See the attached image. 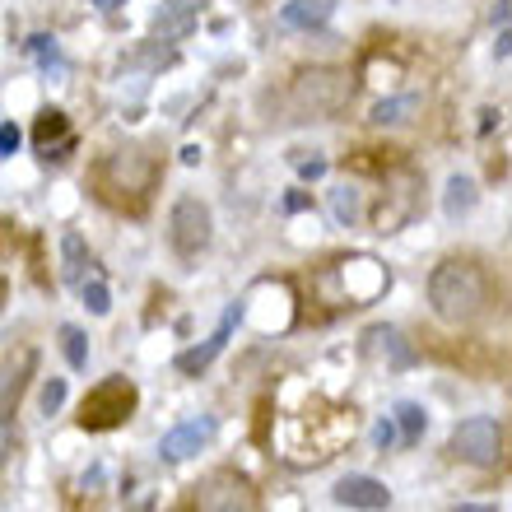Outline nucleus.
<instances>
[{
	"label": "nucleus",
	"instance_id": "obj_1",
	"mask_svg": "<svg viewBox=\"0 0 512 512\" xmlns=\"http://www.w3.org/2000/svg\"><path fill=\"white\" fill-rule=\"evenodd\" d=\"M429 303L447 326H471L489 308V280L485 270L466 256H447L429 275Z\"/></svg>",
	"mask_w": 512,
	"mask_h": 512
},
{
	"label": "nucleus",
	"instance_id": "obj_2",
	"mask_svg": "<svg viewBox=\"0 0 512 512\" xmlns=\"http://www.w3.org/2000/svg\"><path fill=\"white\" fill-rule=\"evenodd\" d=\"M350 98L354 75L340 66H308L289 84V108L298 112V122H331V117L350 108Z\"/></svg>",
	"mask_w": 512,
	"mask_h": 512
},
{
	"label": "nucleus",
	"instance_id": "obj_3",
	"mask_svg": "<svg viewBox=\"0 0 512 512\" xmlns=\"http://www.w3.org/2000/svg\"><path fill=\"white\" fill-rule=\"evenodd\" d=\"M135 405H140V391H135L131 378H108L98 382L80 405V429L89 433H108V429H122L126 419L135 415Z\"/></svg>",
	"mask_w": 512,
	"mask_h": 512
},
{
	"label": "nucleus",
	"instance_id": "obj_4",
	"mask_svg": "<svg viewBox=\"0 0 512 512\" xmlns=\"http://www.w3.org/2000/svg\"><path fill=\"white\" fill-rule=\"evenodd\" d=\"M261 499H256L252 480L243 471H210L196 485V512H256Z\"/></svg>",
	"mask_w": 512,
	"mask_h": 512
},
{
	"label": "nucleus",
	"instance_id": "obj_5",
	"mask_svg": "<svg viewBox=\"0 0 512 512\" xmlns=\"http://www.w3.org/2000/svg\"><path fill=\"white\" fill-rule=\"evenodd\" d=\"M452 457L471 461V466H499L503 461V424L489 415H471L452 429Z\"/></svg>",
	"mask_w": 512,
	"mask_h": 512
},
{
	"label": "nucleus",
	"instance_id": "obj_6",
	"mask_svg": "<svg viewBox=\"0 0 512 512\" xmlns=\"http://www.w3.org/2000/svg\"><path fill=\"white\" fill-rule=\"evenodd\" d=\"M168 238H173V252L177 256H201L215 238V215L201 196H182L168 215Z\"/></svg>",
	"mask_w": 512,
	"mask_h": 512
},
{
	"label": "nucleus",
	"instance_id": "obj_7",
	"mask_svg": "<svg viewBox=\"0 0 512 512\" xmlns=\"http://www.w3.org/2000/svg\"><path fill=\"white\" fill-rule=\"evenodd\" d=\"M103 177H108L112 191H131L135 201H145V191L154 187V159H149V149L126 145L108 159V173Z\"/></svg>",
	"mask_w": 512,
	"mask_h": 512
},
{
	"label": "nucleus",
	"instance_id": "obj_8",
	"mask_svg": "<svg viewBox=\"0 0 512 512\" xmlns=\"http://www.w3.org/2000/svg\"><path fill=\"white\" fill-rule=\"evenodd\" d=\"M33 373H38V350H19V354H5V359H0V429L14 424V410L24 401Z\"/></svg>",
	"mask_w": 512,
	"mask_h": 512
},
{
	"label": "nucleus",
	"instance_id": "obj_9",
	"mask_svg": "<svg viewBox=\"0 0 512 512\" xmlns=\"http://www.w3.org/2000/svg\"><path fill=\"white\" fill-rule=\"evenodd\" d=\"M238 317H243V308H238V303H233L229 312H224V317H219V326H215V336L210 340H201V345H191V350H182L173 359V368L177 373H187V378H201L205 368L215 364L219 354H224V345H229L233 340V326H238Z\"/></svg>",
	"mask_w": 512,
	"mask_h": 512
},
{
	"label": "nucleus",
	"instance_id": "obj_10",
	"mask_svg": "<svg viewBox=\"0 0 512 512\" xmlns=\"http://www.w3.org/2000/svg\"><path fill=\"white\" fill-rule=\"evenodd\" d=\"M215 429H219V419L215 415H196V419H187V424H177V429H168L163 433V443H159V457L163 461H187V457H196L210 438H215Z\"/></svg>",
	"mask_w": 512,
	"mask_h": 512
},
{
	"label": "nucleus",
	"instance_id": "obj_11",
	"mask_svg": "<svg viewBox=\"0 0 512 512\" xmlns=\"http://www.w3.org/2000/svg\"><path fill=\"white\" fill-rule=\"evenodd\" d=\"M331 499L354 512H382V508H391V489L382 485V480H373V475H345V480L331 489Z\"/></svg>",
	"mask_w": 512,
	"mask_h": 512
},
{
	"label": "nucleus",
	"instance_id": "obj_12",
	"mask_svg": "<svg viewBox=\"0 0 512 512\" xmlns=\"http://www.w3.org/2000/svg\"><path fill=\"white\" fill-rule=\"evenodd\" d=\"M364 354L368 359H387V368H410L415 364V350H410V340H405L396 326H368L364 331Z\"/></svg>",
	"mask_w": 512,
	"mask_h": 512
},
{
	"label": "nucleus",
	"instance_id": "obj_13",
	"mask_svg": "<svg viewBox=\"0 0 512 512\" xmlns=\"http://www.w3.org/2000/svg\"><path fill=\"white\" fill-rule=\"evenodd\" d=\"M196 14H201V0H163V10L154 14L149 33H154L159 42H177L182 33H191Z\"/></svg>",
	"mask_w": 512,
	"mask_h": 512
},
{
	"label": "nucleus",
	"instance_id": "obj_14",
	"mask_svg": "<svg viewBox=\"0 0 512 512\" xmlns=\"http://www.w3.org/2000/svg\"><path fill=\"white\" fill-rule=\"evenodd\" d=\"M336 10V0H289L280 10V24L284 28H322Z\"/></svg>",
	"mask_w": 512,
	"mask_h": 512
},
{
	"label": "nucleus",
	"instance_id": "obj_15",
	"mask_svg": "<svg viewBox=\"0 0 512 512\" xmlns=\"http://www.w3.org/2000/svg\"><path fill=\"white\" fill-rule=\"evenodd\" d=\"M391 424H396V443H405V447H419L424 443V429H429V415H424V405H415V401H401L396 410H391Z\"/></svg>",
	"mask_w": 512,
	"mask_h": 512
},
{
	"label": "nucleus",
	"instance_id": "obj_16",
	"mask_svg": "<svg viewBox=\"0 0 512 512\" xmlns=\"http://www.w3.org/2000/svg\"><path fill=\"white\" fill-rule=\"evenodd\" d=\"M84 270H89V243H84L80 233H61V280L80 284Z\"/></svg>",
	"mask_w": 512,
	"mask_h": 512
},
{
	"label": "nucleus",
	"instance_id": "obj_17",
	"mask_svg": "<svg viewBox=\"0 0 512 512\" xmlns=\"http://www.w3.org/2000/svg\"><path fill=\"white\" fill-rule=\"evenodd\" d=\"M475 201H480V191H475V182L471 177H452L447 182V196H443V210H447V219H461V215H471L475 210Z\"/></svg>",
	"mask_w": 512,
	"mask_h": 512
},
{
	"label": "nucleus",
	"instance_id": "obj_18",
	"mask_svg": "<svg viewBox=\"0 0 512 512\" xmlns=\"http://www.w3.org/2000/svg\"><path fill=\"white\" fill-rule=\"evenodd\" d=\"M56 340H61V354H66V364L75 368V373H84V368H89V336H84L80 326H61V331H56Z\"/></svg>",
	"mask_w": 512,
	"mask_h": 512
},
{
	"label": "nucleus",
	"instance_id": "obj_19",
	"mask_svg": "<svg viewBox=\"0 0 512 512\" xmlns=\"http://www.w3.org/2000/svg\"><path fill=\"white\" fill-rule=\"evenodd\" d=\"M331 210H336V219L345 224V229H354V224H359V215H364V191H359V187L331 191Z\"/></svg>",
	"mask_w": 512,
	"mask_h": 512
},
{
	"label": "nucleus",
	"instance_id": "obj_20",
	"mask_svg": "<svg viewBox=\"0 0 512 512\" xmlns=\"http://www.w3.org/2000/svg\"><path fill=\"white\" fill-rule=\"evenodd\" d=\"M415 108H419V98H415V94L387 98V103H378V108H373V122H378V126H396V122H405V117H410Z\"/></svg>",
	"mask_w": 512,
	"mask_h": 512
},
{
	"label": "nucleus",
	"instance_id": "obj_21",
	"mask_svg": "<svg viewBox=\"0 0 512 512\" xmlns=\"http://www.w3.org/2000/svg\"><path fill=\"white\" fill-rule=\"evenodd\" d=\"M80 294H84V308L94 312V317H108L112 312V294L103 280H80Z\"/></svg>",
	"mask_w": 512,
	"mask_h": 512
},
{
	"label": "nucleus",
	"instance_id": "obj_22",
	"mask_svg": "<svg viewBox=\"0 0 512 512\" xmlns=\"http://www.w3.org/2000/svg\"><path fill=\"white\" fill-rule=\"evenodd\" d=\"M38 405H42V415L52 419L61 405H66V378H47L42 382V396H38Z\"/></svg>",
	"mask_w": 512,
	"mask_h": 512
},
{
	"label": "nucleus",
	"instance_id": "obj_23",
	"mask_svg": "<svg viewBox=\"0 0 512 512\" xmlns=\"http://www.w3.org/2000/svg\"><path fill=\"white\" fill-rule=\"evenodd\" d=\"M52 135H70V126H66V112H42V122H38V149L47 145Z\"/></svg>",
	"mask_w": 512,
	"mask_h": 512
},
{
	"label": "nucleus",
	"instance_id": "obj_24",
	"mask_svg": "<svg viewBox=\"0 0 512 512\" xmlns=\"http://www.w3.org/2000/svg\"><path fill=\"white\" fill-rule=\"evenodd\" d=\"M28 47H33V56H38V61H42L47 70L61 66V52H56V42H52V38H42V33H38V38H28Z\"/></svg>",
	"mask_w": 512,
	"mask_h": 512
},
{
	"label": "nucleus",
	"instance_id": "obj_25",
	"mask_svg": "<svg viewBox=\"0 0 512 512\" xmlns=\"http://www.w3.org/2000/svg\"><path fill=\"white\" fill-rule=\"evenodd\" d=\"M19 140H24V135H19L14 122L0 126V159H14V154H19Z\"/></svg>",
	"mask_w": 512,
	"mask_h": 512
},
{
	"label": "nucleus",
	"instance_id": "obj_26",
	"mask_svg": "<svg viewBox=\"0 0 512 512\" xmlns=\"http://www.w3.org/2000/svg\"><path fill=\"white\" fill-rule=\"evenodd\" d=\"M373 443H378V452H391V447H396V424H391V415L378 419V429H373Z\"/></svg>",
	"mask_w": 512,
	"mask_h": 512
},
{
	"label": "nucleus",
	"instance_id": "obj_27",
	"mask_svg": "<svg viewBox=\"0 0 512 512\" xmlns=\"http://www.w3.org/2000/svg\"><path fill=\"white\" fill-rule=\"evenodd\" d=\"M322 173H326V159H298V177H308V182H317Z\"/></svg>",
	"mask_w": 512,
	"mask_h": 512
},
{
	"label": "nucleus",
	"instance_id": "obj_28",
	"mask_svg": "<svg viewBox=\"0 0 512 512\" xmlns=\"http://www.w3.org/2000/svg\"><path fill=\"white\" fill-rule=\"evenodd\" d=\"M508 5H512V0H499V5H494V14H489V19H494V28H508Z\"/></svg>",
	"mask_w": 512,
	"mask_h": 512
},
{
	"label": "nucleus",
	"instance_id": "obj_29",
	"mask_svg": "<svg viewBox=\"0 0 512 512\" xmlns=\"http://www.w3.org/2000/svg\"><path fill=\"white\" fill-rule=\"evenodd\" d=\"M508 28H499V42H494V56H499V61H508Z\"/></svg>",
	"mask_w": 512,
	"mask_h": 512
},
{
	"label": "nucleus",
	"instance_id": "obj_30",
	"mask_svg": "<svg viewBox=\"0 0 512 512\" xmlns=\"http://www.w3.org/2000/svg\"><path fill=\"white\" fill-rule=\"evenodd\" d=\"M452 512H499V508H489V503H457Z\"/></svg>",
	"mask_w": 512,
	"mask_h": 512
},
{
	"label": "nucleus",
	"instance_id": "obj_31",
	"mask_svg": "<svg viewBox=\"0 0 512 512\" xmlns=\"http://www.w3.org/2000/svg\"><path fill=\"white\" fill-rule=\"evenodd\" d=\"M126 512H154V499H135V503H126Z\"/></svg>",
	"mask_w": 512,
	"mask_h": 512
},
{
	"label": "nucleus",
	"instance_id": "obj_32",
	"mask_svg": "<svg viewBox=\"0 0 512 512\" xmlns=\"http://www.w3.org/2000/svg\"><path fill=\"white\" fill-rule=\"evenodd\" d=\"M5 452H10V424L0 429V461H5Z\"/></svg>",
	"mask_w": 512,
	"mask_h": 512
},
{
	"label": "nucleus",
	"instance_id": "obj_33",
	"mask_svg": "<svg viewBox=\"0 0 512 512\" xmlns=\"http://www.w3.org/2000/svg\"><path fill=\"white\" fill-rule=\"evenodd\" d=\"M98 10H117V5H126V0H94Z\"/></svg>",
	"mask_w": 512,
	"mask_h": 512
}]
</instances>
